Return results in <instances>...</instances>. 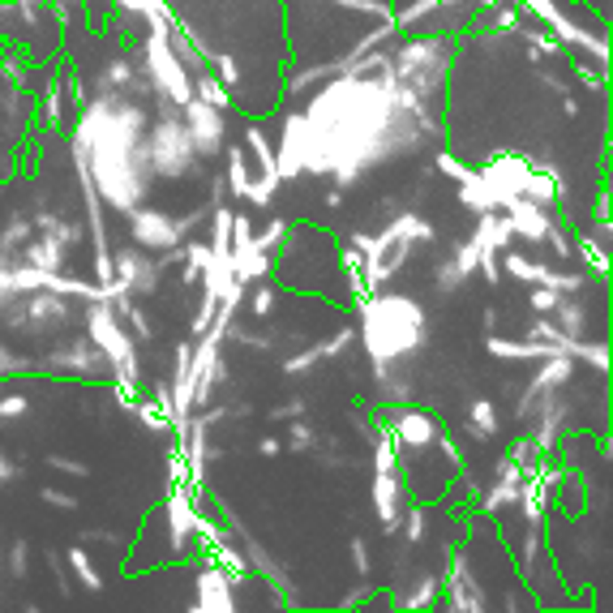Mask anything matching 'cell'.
<instances>
[{"label":"cell","mask_w":613,"mask_h":613,"mask_svg":"<svg viewBox=\"0 0 613 613\" xmlns=\"http://www.w3.org/2000/svg\"><path fill=\"white\" fill-rule=\"evenodd\" d=\"M356 305H361V344H365V352L378 365L399 361V356H408V352H417L425 344V309L412 296L403 292L386 296L373 288Z\"/></svg>","instance_id":"6da1fadb"},{"label":"cell","mask_w":613,"mask_h":613,"mask_svg":"<svg viewBox=\"0 0 613 613\" xmlns=\"http://www.w3.org/2000/svg\"><path fill=\"white\" fill-rule=\"evenodd\" d=\"M180 107L168 103V116L155 124L147 133V163H150V176H168V180H180L197 168V150H194V138L180 116H172Z\"/></svg>","instance_id":"7a4b0ae2"},{"label":"cell","mask_w":613,"mask_h":613,"mask_svg":"<svg viewBox=\"0 0 613 613\" xmlns=\"http://www.w3.org/2000/svg\"><path fill=\"white\" fill-rule=\"evenodd\" d=\"M180 121L189 129V138H194V150L197 159H215L223 155L227 147V121H223L219 107H211V103H202V99H189V103H180Z\"/></svg>","instance_id":"3957f363"},{"label":"cell","mask_w":613,"mask_h":613,"mask_svg":"<svg viewBox=\"0 0 613 613\" xmlns=\"http://www.w3.org/2000/svg\"><path fill=\"white\" fill-rule=\"evenodd\" d=\"M129 232H133V245L138 249H150V253H172L185 232L172 215H159V211H129Z\"/></svg>","instance_id":"277c9868"},{"label":"cell","mask_w":613,"mask_h":613,"mask_svg":"<svg viewBox=\"0 0 613 613\" xmlns=\"http://www.w3.org/2000/svg\"><path fill=\"white\" fill-rule=\"evenodd\" d=\"M159 275H163V267H159V262H150L142 249H121V253L112 258V279H116L129 296L159 292Z\"/></svg>","instance_id":"5b68a950"},{"label":"cell","mask_w":613,"mask_h":613,"mask_svg":"<svg viewBox=\"0 0 613 613\" xmlns=\"http://www.w3.org/2000/svg\"><path fill=\"white\" fill-rule=\"evenodd\" d=\"M403 506H408V485H403L399 467H394V472H373V515H378V523H382L386 537L399 532Z\"/></svg>","instance_id":"8992f818"},{"label":"cell","mask_w":613,"mask_h":613,"mask_svg":"<svg viewBox=\"0 0 613 613\" xmlns=\"http://www.w3.org/2000/svg\"><path fill=\"white\" fill-rule=\"evenodd\" d=\"M394 434V442H399V450H425L429 442H438V420L429 417V412H420V408H403L399 417L386 425Z\"/></svg>","instance_id":"52a82bcc"},{"label":"cell","mask_w":613,"mask_h":613,"mask_svg":"<svg viewBox=\"0 0 613 613\" xmlns=\"http://www.w3.org/2000/svg\"><path fill=\"white\" fill-rule=\"evenodd\" d=\"M232 575L227 570H219V566L211 562L202 575H197V601L194 609L197 613H232L236 609V601H232Z\"/></svg>","instance_id":"ba28073f"},{"label":"cell","mask_w":613,"mask_h":613,"mask_svg":"<svg viewBox=\"0 0 613 613\" xmlns=\"http://www.w3.org/2000/svg\"><path fill=\"white\" fill-rule=\"evenodd\" d=\"M168 540H172L176 553H185L197 540V506L185 490H176L168 498Z\"/></svg>","instance_id":"9c48e42d"},{"label":"cell","mask_w":613,"mask_h":613,"mask_svg":"<svg viewBox=\"0 0 613 613\" xmlns=\"http://www.w3.org/2000/svg\"><path fill=\"white\" fill-rule=\"evenodd\" d=\"M498 429H502V417H498L493 399H472V408H467V434L481 438V442H490Z\"/></svg>","instance_id":"30bf717a"},{"label":"cell","mask_w":613,"mask_h":613,"mask_svg":"<svg viewBox=\"0 0 613 613\" xmlns=\"http://www.w3.org/2000/svg\"><path fill=\"white\" fill-rule=\"evenodd\" d=\"M227 150V189L236 197L249 194V180H253V172H249V159H245V147H223Z\"/></svg>","instance_id":"8fae6325"},{"label":"cell","mask_w":613,"mask_h":613,"mask_svg":"<svg viewBox=\"0 0 613 613\" xmlns=\"http://www.w3.org/2000/svg\"><path fill=\"white\" fill-rule=\"evenodd\" d=\"M194 95L202 99V103H211V107H219V112L232 107V91H227L215 74H197L194 77Z\"/></svg>","instance_id":"7c38bea8"},{"label":"cell","mask_w":613,"mask_h":613,"mask_svg":"<svg viewBox=\"0 0 613 613\" xmlns=\"http://www.w3.org/2000/svg\"><path fill=\"white\" fill-rule=\"evenodd\" d=\"M502 267H506V275H515V279H523V283H545V275H549L545 262L519 258V253H506V249H502Z\"/></svg>","instance_id":"4fadbf2b"},{"label":"cell","mask_w":613,"mask_h":613,"mask_svg":"<svg viewBox=\"0 0 613 613\" xmlns=\"http://www.w3.org/2000/svg\"><path fill=\"white\" fill-rule=\"evenodd\" d=\"M232 219H236V211H227V206H219L215 215H211V253H227L232 249Z\"/></svg>","instance_id":"5bb4252c"},{"label":"cell","mask_w":613,"mask_h":613,"mask_svg":"<svg viewBox=\"0 0 613 613\" xmlns=\"http://www.w3.org/2000/svg\"><path fill=\"white\" fill-rule=\"evenodd\" d=\"M69 570H74L77 579L86 584V592H103V575L95 570V562H91V553H86V549H69Z\"/></svg>","instance_id":"9a60e30c"},{"label":"cell","mask_w":613,"mask_h":613,"mask_svg":"<svg viewBox=\"0 0 613 613\" xmlns=\"http://www.w3.org/2000/svg\"><path fill=\"white\" fill-rule=\"evenodd\" d=\"M275 300H279V292H275V283L270 279H258V288L249 292V309H253V318L267 322L270 314H275Z\"/></svg>","instance_id":"2e32d148"},{"label":"cell","mask_w":613,"mask_h":613,"mask_svg":"<svg viewBox=\"0 0 613 613\" xmlns=\"http://www.w3.org/2000/svg\"><path fill=\"white\" fill-rule=\"evenodd\" d=\"M44 121L60 124L65 121V82H48V99H44Z\"/></svg>","instance_id":"e0dca14e"},{"label":"cell","mask_w":613,"mask_h":613,"mask_svg":"<svg viewBox=\"0 0 613 613\" xmlns=\"http://www.w3.org/2000/svg\"><path fill=\"white\" fill-rule=\"evenodd\" d=\"M438 168H442L446 176H450L455 185H459V180H464V176L472 172V168H467V163L459 159V155H455V150H438Z\"/></svg>","instance_id":"ac0fdd59"},{"label":"cell","mask_w":613,"mask_h":613,"mask_svg":"<svg viewBox=\"0 0 613 613\" xmlns=\"http://www.w3.org/2000/svg\"><path fill=\"white\" fill-rule=\"evenodd\" d=\"M44 502L56 506V511H74V506H77V498H74V493H65V490H44Z\"/></svg>","instance_id":"d6986e66"},{"label":"cell","mask_w":613,"mask_h":613,"mask_svg":"<svg viewBox=\"0 0 613 613\" xmlns=\"http://www.w3.org/2000/svg\"><path fill=\"white\" fill-rule=\"evenodd\" d=\"M26 553H30V549H26V540H18V545L9 549V570H13L18 579L26 575Z\"/></svg>","instance_id":"ffe728a7"},{"label":"cell","mask_w":613,"mask_h":613,"mask_svg":"<svg viewBox=\"0 0 613 613\" xmlns=\"http://www.w3.org/2000/svg\"><path fill=\"white\" fill-rule=\"evenodd\" d=\"M258 450H262V455H279L283 446H279V438H262L258 442Z\"/></svg>","instance_id":"44dd1931"},{"label":"cell","mask_w":613,"mask_h":613,"mask_svg":"<svg viewBox=\"0 0 613 613\" xmlns=\"http://www.w3.org/2000/svg\"><path fill=\"white\" fill-rule=\"evenodd\" d=\"M18 476V467L9 464V459H0V481H13Z\"/></svg>","instance_id":"7402d4cb"}]
</instances>
